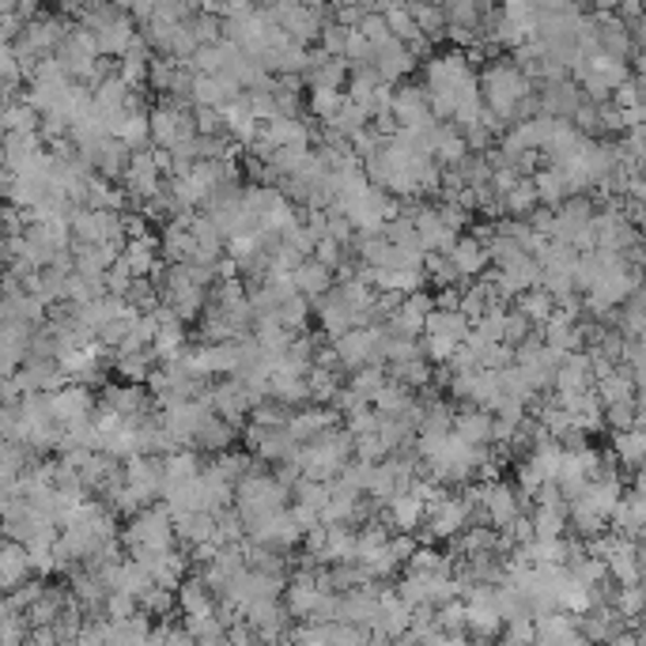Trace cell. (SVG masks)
Instances as JSON below:
<instances>
[{"instance_id":"obj_55","label":"cell","mask_w":646,"mask_h":646,"mask_svg":"<svg viewBox=\"0 0 646 646\" xmlns=\"http://www.w3.org/2000/svg\"><path fill=\"white\" fill-rule=\"evenodd\" d=\"M337 4H359V0H337Z\"/></svg>"},{"instance_id":"obj_3","label":"cell","mask_w":646,"mask_h":646,"mask_svg":"<svg viewBox=\"0 0 646 646\" xmlns=\"http://www.w3.org/2000/svg\"><path fill=\"white\" fill-rule=\"evenodd\" d=\"M288 495H291V492L280 484V480L273 477V472H261L258 465H253L250 472H242V477H239V484H235L231 506L239 511L242 526L253 529L258 522H265L268 514L284 511Z\"/></svg>"},{"instance_id":"obj_53","label":"cell","mask_w":646,"mask_h":646,"mask_svg":"<svg viewBox=\"0 0 646 646\" xmlns=\"http://www.w3.org/2000/svg\"><path fill=\"white\" fill-rule=\"evenodd\" d=\"M0 163H4V133H0Z\"/></svg>"},{"instance_id":"obj_37","label":"cell","mask_w":646,"mask_h":646,"mask_svg":"<svg viewBox=\"0 0 646 646\" xmlns=\"http://www.w3.org/2000/svg\"><path fill=\"white\" fill-rule=\"evenodd\" d=\"M148 64H152V53H148V46H144V38L136 35L133 46L118 57V76L125 80L129 87H136V84L148 80Z\"/></svg>"},{"instance_id":"obj_46","label":"cell","mask_w":646,"mask_h":646,"mask_svg":"<svg viewBox=\"0 0 646 646\" xmlns=\"http://www.w3.org/2000/svg\"><path fill=\"white\" fill-rule=\"evenodd\" d=\"M340 103H345V92L340 87H310V113L322 121H330L333 113L340 110Z\"/></svg>"},{"instance_id":"obj_16","label":"cell","mask_w":646,"mask_h":646,"mask_svg":"<svg viewBox=\"0 0 646 646\" xmlns=\"http://www.w3.org/2000/svg\"><path fill=\"white\" fill-rule=\"evenodd\" d=\"M386 110H390V118L397 121V129H416L431 118L428 95H423V87H416V84H397L394 92H390Z\"/></svg>"},{"instance_id":"obj_21","label":"cell","mask_w":646,"mask_h":646,"mask_svg":"<svg viewBox=\"0 0 646 646\" xmlns=\"http://www.w3.org/2000/svg\"><path fill=\"white\" fill-rule=\"evenodd\" d=\"M446 261L454 265L457 280H472V276H480L488 265H492V261H488L484 242H480L477 235H457L454 247L446 250Z\"/></svg>"},{"instance_id":"obj_20","label":"cell","mask_w":646,"mask_h":646,"mask_svg":"<svg viewBox=\"0 0 646 646\" xmlns=\"http://www.w3.org/2000/svg\"><path fill=\"white\" fill-rule=\"evenodd\" d=\"M175 609L182 612L186 620H204L216 612V594H212V586L204 583L201 575H186L182 583L175 586Z\"/></svg>"},{"instance_id":"obj_41","label":"cell","mask_w":646,"mask_h":646,"mask_svg":"<svg viewBox=\"0 0 646 646\" xmlns=\"http://www.w3.org/2000/svg\"><path fill=\"white\" fill-rule=\"evenodd\" d=\"M152 367H155L152 348L118 351V359H113V371H118L125 382H144V379H148V374H152Z\"/></svg>"},{"instance_id":"obj_4","label":"cell","mask_w":646,"mask_h":646,"mask_svg":"<svg viewBox=\"0 0 646 646\" xmlns=\"http://www.w3.org/2000/svg\"><path fill=\"white\" fill-rule=\"evenodd\" d=\"M348 457H351V435H348L345 423H337V428L322 431V435L310 439V443H299L296 454H291V462L299 465L302 477L333 480L340 469H345Z\"/></svg>"},{"instance_id":"obj_40","label":"cell","mask_w":646,"mask_h":646,"mask_svg":"<svg viewBox=\"0 0 646 646\" xmlns=\"http://www.w3.org/2000/svg\"><path fill=\"white\" fill-rule=\"evenodd\" d=\"M514 310H522V314H526L534 325H545L548 318H552V310H555V299L548 296L541 284H534V288H526V291H518V296H514Z\"/></svg>"},{"instance_id":"obj_34","label":"cell","mask_w":646,"mask_h":646,"mask_svg":"<svg viewBox=\"0 0 646 646\" xmlns=\"http://www.w3.org/2000/svg\"><path fill=\"white\" fill-rule=\"evenodd\" d=\"M318 302V322H322V330L330 333V337H337V333H345L356 325V318H351V307L345 302V296L340 291H325L322 299H314Z\"/></svg>"},{"instance_id":"obj_27","label":"cell","mask_w":646,"mask_h":646,"mask_svg":"<svg viewBox=\"0 0 646 646\" xmlns=\"http://www.w3.org/2000/svg\"><path fill=\"white\" fill-rule=\"evenodd\" d=\"M23 578H31V560H27V548L12 537L0 534V594L20 586Z\"/></svg>"},{"instance_id":"obj_25","label":"cell","mask_w":646,"mask_h":646,"mask_svg":"<svg viewBox=\"0 0 646 646\" xmlns=\"http://www.w3.org/2000/svg\"><path fill=\"white\" fill-rule=\"evenodd\" d=\"M118 261L133 276H152L155 265H159V239H152V235H133V239H125Z\"/></svg>"},{"instance_id":"obj_33","label":"cell","mask_w":646,"mask_h":646,"mask_svg":"<svg viewBox=\"0 0 646 646\" xmlns=\"http://www.w3.org/2000/svg\"><path fill=\"white\" fill-rule=\"evenodd\" d=\"M231 439H235V428L224 420V416L208 412L204 416V423L198 428V435H193V450L198 454H219V450H231Z\"/></svg>"},{"instance_id":"obj_10","label":"cell","mask_w":646,"mask_h":646,"mask_svg":"<svg viewBox=\"0 0 646 646\" xmlns=\"http://www.w3.org/2000/svg\"><path fill=\"white\" fill-rule=\"evenodd\" d=\"M50 412L57 420V428H72L80 420H92L95 412V390L84 382H61L57 390H50Z\"/></svg>"},{"instance_id":"obj_54","label":"cell","mask_w":646,"mask_h":646,"mask_svg":"<svg viewBox=\"0 0 646 646\" xmlns=\"http://www.w3.org/2000/svg\"><path fill=\"white\" fill-rule=\"evenodd\" d=\"M423 4H446V0H423Z\"/></svg>"},{"instance_id":"obj_42","label":"cell","mask_w":646,"mask_h":646,"mask_svg":"<svg viewBox=\"0 0 646 646\" xmlns=\"http://www.w3.org/2000/svg\"><path fill=\"white\" fill-rule=\"evenodd\" d=\"M340 390V371L325 363H310L307 367V397L310 400H330Z\"/></svg>"},{"instance_id":"obj_36","label":"cell","mask_w":646,"mask_h":646,"mask_svg":"<svg viewBox=\"0 0 646 646\" xmlns=\"http://www.w3.org/2000/svg\"><path fill=\"white\" fill-rule=\"evenodd\" d=\"M38 118H43V113L27 99L0 103V133H38Z\"/></svg>"},{"instance_id":"obj_24","label":"cell","mask_w":646,"mask_h":646,"mask_svg":"<svg viewBox=\"0 0 646 646\" xmlns=\"http://www.w3.org/2000/svg\"><path fill=\"white\" fill-rule=\"evenodd\" d=\"M416 61H420V57L408 50L405 43H397V38H394V43H386L382 50H374L371 69H374V76H379L382 84H397V80H405L408 72L416 69Z\"/></svg>"},{"instance_id":"obj_29","label":"cell","mask_w":646,"mask_h":646,"mask_svg":"<svg viewBox=\"0 0 646 646\" xmlns=\"http://www.w3.org/2000/svg\"><path fill=\"white\" fill-rule=\"evenodd\" d=\"M450 431L472 446H492V412H488V408H465V412H454V428Z\"/></svg>"},{"instance_id":"obj_7","label":"cell","mask_w":646,"mask_h":646,"mask_svg":"<svg viewBox=\"0 0 646 646\" xmlns=\"http://www.w3.org/2000/svg\"><path fill=\"white\" fill-rule=\"evenodd\" d=\"M64 31L69 27H64L61 20H53V15H27V23H23L12 43L15 57H20V69H35L43 57H50Z\"/></svg>"},{"instance_id":"obj_13","label":"cell","mask_w":646,"mask_h":646,"mask_svg":"<svg viewBox=\"0 0 646 646\" xmlns=\"http://www.w3.org/2000/svg\"><path fill=\"white\" fill-rule=\"evenodd\" d=\"M247 537L253 545H265V548H276V552H288V548H296L302 541V526H299V518L291 511H276V514H268L265 522H258L253 529H247Z\"/></svg>"},{"instance_id":"obj_23","label":"cell","mask_w":646,"mask_h":646,"mask_svg":"<svg viewBox=\"0 0 646 646\" xmlns=\"http://www.w3.org/2000/svg\"><path fill=\"white\" fill-rule=\"evenodd\" d=\"M340 423V412L337 408H291L288 416V435L296 439V443H310V439H318L322 431L337 428Z\"/></svg>"},{"instance_id":"obj_12","label":"cell","mask_w":646,"mask_h":646,"mask_svg":"<svg viewBox=\"0 0 646 646\" xmlns=\"http://www.w3.org/2000/svg\"><path fill=\"white\" fill-rule=\"evenodd\" d=\"M242 363V340H208L198 351H190V367L201 379H216V374H235Z\"/></svg>"},{"instance_id":"obj_17","label":"cell","mask_w":646,"mask_h":646,"mask_svg":"<svg viewBox=\"0 0 646 646\" xmlns=\"http://www.w3.org/2000/svg\"><path fill=\"white\" fill-rule=\"evenodd\" d=\"M428 310H431V296L428 291H408L405 299L394 307V314L386 318V330L390 333H397V337H416L420 340V333H423V318H428Z\"/></svg>"},{"instance_id":"obj_26","label":"cell","mask_w":646,"mask_h":646,"mask_svg":"<svg viewBox=\"0 0 646 646\" xmlns=\"http://www.w3.org/2000/svg\"><path fill=\"white\" fill-rule=\"evenodd\" d=\"M291 284H296V291L302 299L314 302L333 288V268H325L322 261H314V258H302L299 265L291 268Z\"/></svg>"},{"instance_id":"obj_32","label":"cell","mask_w":646,"mask_h":646,"mask_svg":"<svg viewBox=\"0 0 646 646\" xmlns=\"http://www.w3.org/2000/svg\"><path fill=\"white\" fill-rule=\"evenodd\" d=\"M412 405H416V390L397 379H386L379 386V394L371 397V408L379 416H405V412H412Z\"/></svg>"},{"instance_id":"obj_19","label":"cell","mask_w":646,"mask_h":646,"mask_svg":"<svg viewBox=\"0 0 646 646\" xmlns=\"http://www.w3.org/2000/svg\"><path fill=\"white\" fill-rule=\"evenodd\" d=\"M555 397H567V394H583V390H594V363L590 356L583 351H567L555 367V379H552Z\"/></svg>"},{"instance_id":"obj_11","label":"cell","mask_w":646,"mask_h":646,"mask_svg":"<svg viewBox=\"0 0 646 646\" xmlns=\"http://www.w3.org/2000/svg\"><path fill=\"white\" fill-rule=\"evenodd\" d=\"M204 400H208V408L216 416H224L231 428H239V423H247L250 420V408H253V397L247 386H242L239 379H224L219 386H212V390H204Z\"/></svg>"},{"instance_id":"obj_38","label":"cell","mask_w":646,"mask_h":646,"mask_svg":"<svg viewBox=\"0 0 646 646\" xmlns=\"http://www.w3.org/2000/svg\"><path fill=\"white\" fill-rule=\"evenodd\" d=\"M534 190H537V204H545V208H555L560 201H567L571 198V186H567V178H563V170L555 167H545V170H537L534 175Z\"/></svg>"},{"instance_id":"obj_48","label":"cell","mask_w":646,"mask_h":646,"mask_svg":"<svg viewBox=\"0 0 646 646\" xmlns=\"http://www.w3.org/2000/svg\"><path fill=\"white\" fill-rule=\"evenodd\" d=\"M345 428L348 435H371V431H379V412L371 405L351 408V412H345Z\"/></svg>"},{"instance_id":"obj_30","label":"cell","mask_w":646,"mask_h":646,"mask_svg":"<svg viewBox=\"0 0 646 646\" xmlns=\"http://www.w3.org/2000/svg\"><path fill=\"white\" fill-rule=\"evenodd\" d=\"M534 522V537H560L567 534V499H537V511L529 514Z\"/></svg>"},{"instance_id":"obj_52","label":"cell","mask_w":646,"mask_h":646,"mask_svg":"<svg viewBox=\"0 0 646 646\" xmlns=\"http://www.w3.org/2000/svg\"><path fill=\"white\" fill-rule=\"evenodd\" d=\"M8 612H12V605H8V597H4V594H0V620H4V617H8Z\"/></svg>"},{"instance_id":"obj_50","label":"cell","mask_w":646,"mask_h":646,"mask_svg":"<svg viewBox=\"0 0 646 646\" xmlns=\"http://www.w3.org/2000/svg\"><path fill=\"white\" fill-rule=\"evenodd\" d=\"M503 632H499V635H503V639H511V643H529V639H534V617H529V612H526V617H511V620H503Z\"/></svg>"},{"instance_id":"obj_31","label":"cell","mask_w":646,"mask_h":646,"mask_svg":"<svg viewBox=\"0 0 646 646\" xmlns=\"http://www.w3.org/2000/svg\"><path fill=\"white\" fill-rule=\"evenodd\" d=\"M302 72H307L310 87H340V92H345V84H348V61L333 53L310 57V64Z\"/></svg>"},{"instance_id":"obj_15","label":"cell","mask_w":646,"mask_h":646,"mask_svg":"<svg viewBox=\"0 0 646 646\" xmlns=\"http://www.w3.org/2000/svg\"><path fill=\"white\" fill-rule=\"evenodd\" d=\"M99 400H103L99 408H110V412L129 416V420H144V416H155V408H152L155 397L141 386V382H125V386H106Z\"/></svg>"},{"instance_id":"obj_18","label":"cell","mask_w":646,"mask_h":646,"mask_svg":"<svg viewBox=\"0 0 646 646\" xmlns=\"http://www.w3.org/2000/svg\"><path fill=\"white\" fill-rule=\"evenodd\" d=\"M586 95L578 92L575 80L567 76H548L541 95H537V113H548V118H571L575 106L583 103Z\"/></svg>"},{"instance_id":"obj_5","label":"cell","mask_w":646,"mask_h":646,"mask_svg":"<svg viewBox=\"0 0 646 646\" xmlns=\"http://www.w3.org/2000/svg\"><path fill=\"white\" fill-rule=\"evenodd\" d=\"M118 537H121V545H125V552L133 555V560L152 555V552H167V548L178 545L170 511L167 506H159V503H148V506H141L136 514H129V526L121 529Z\"/></svg>"},{"instance_id":"obj_44","label":"cell","mask_w":646,"mask_h":646,"mask_svg":"<svg viewBox=\"0 0 646 646\" xmlns=\"http://www.w3.org/2000/svg\"><path fill=\"white\" fill-rule=\"evenodd\" d=\"M386 379H390V374H386V367H382V363H363V367H356V374H351L348 390L359 400H367V405H371V397L379 394V386Z\"/></svg>"},{"instance_id":"obj_49","label":"cell","mask_w":646,"mask_h":646,"mask_svg":"<svg viewBox=\"0 0 646 646\" xmlns=\"http://www.w3.org/2000/svg\"><path fill=\"white\" fill-rule=\"evenodd\" d=\"M314 261H322L325 268H333V273H337L340 265H345V247H340V242H333L330 235H322V239L314 242Z\"/></svg>"},{"instance_id":"obj_35","label":"cell","mask_w":646,"mask_h":646,"mask_svg":"<svg viewBox=\"0 0 646 646\" xmlns=\"http://www.w3.org/2000/svg\"><path fill=\"white\" fill-rule=\"evenodd\" d=\"M537 208V190H534V178L522 175L511 190L499 193V216H529Z\"/></svg>"},{"instance_id":"obj_47","label":"cell","mask_w":646,"mask_h":646,"mask_svg":"<svg viewBox=\"0 0 646 646\" xmlns=\"http://www.w3.org/2000/svg\"><path fill=\"white\" fill-rule=\"evenodd\" d=\"M534 333V322H529L522 310H506L503 314V345H511V348H518L522 340Z\"/></svg>"},{"instance_id":"obj_39","label":"cell","mask_w":646,"mask_h":646,"mask_svg":"<svg viewBox=\"0 0 646 646\" xmlns=\"http://www.w3.org/2000/svg\"><path fill=\"white\" fill-rule=\"evenodd\" d=\"M643 450H646L643 428H620V431H612V454H617V462L627 465L632 472L643 465Z\"/></svg>"},{"instance_id":"obj_8","label":"cell","mask_w":646,"mask_h":646,"mask_svg":"<svg viewBox=\"0 0 646 646\" xmlns=\"http://www.w3.org/2000/svg\"><path fill=\"white\" fill-rule=\"evenodd\" d=\"M193 133H198V129H193V110L182 99H167L148 113V144L152 148L170 152L182 141H190Z\"/></svg>"},{"instance_id":"obj_51","label":"cell","mask_w":646,"mask_h":646,"mask_svg":"<svg viewBox=\"0 0 646 646\" xmlns=\"http://www.w3.org/2000/svg\"><path fill=\"white\" fill-rule=\"evenodd\" d=\"M590 4L597 8V12H612V8H620L624 0H590Z\"/></svg>"},{"instance_id":"obj_45","label":"cell","mask_w":646,"mask_h":646,"mask_svg":"<svg viewBox=\"0 0 646 646\" xmlns=\"http://www.w3.org/2000/svg\"><path fill=\"white\" fill-rule=\"evenodd\" d=\"M394 379L412 390H428L431 386V359H423V356L400 359V363H394Z\"/></svg>"},{"instance_id":"obj_28","label":"cell","mask_w":646,"mask_h":646,"mask_svg":"<svg viewBox=\"0 0 646 646\" xmlns=\"http://www.w3.org/2000/svg\"><path fill=\"white\" fill-rule=\"evenodd\" d=\"M423 511H428V506H423L412 492H397L386 499V526L397 529V534H416L423 522Z\"/></svg>"},{"instance_id":"obj_6","label":"cell","mask_w":646,"mask_h":646,"mask_svg":"<svg viewBox=\"0 0 646 646\" xmlns=\"http://www.w3.org/2000/svg\"><path fill=\"white\" fill-rule=\"evenodd\" d=\"M472 522V503L465 495H439L435 503L423 511V522H420V534L428 545L435 541H454L457 534H462L465 526Z\"/></svg>"},{"instance_id":"obj_1","label":"cell","mask_w":646,"mask_h":646,"mask_svg":"<svg viewBox=\"0 0 646 646\" xmlns=\"http://www.w3.org/2000/svg\"><path fill=\"white\" fill-rule=\"evenodd\" d=\"M480 84V103L484 110H492L503 125H514L522 118H534L537 113V95H534V80L526 76L514 57H495L484 64V72L477 76Z\"/></svg>"},{"instance_id":"obj_22","label":"cell","mask_w":646,"mask_h":646,"mask_svg":"<svg viewBox=\"0 0 646 646\" xmlns=\"http://www.w3.org/2000/svg\"><path fill=\"white\" fill-rule=\"evenodd\" d=\"M534 643H583L575 612H567V609L534 612Z\"/></svg>"},{"instance_id":"obj_2","label":"cell","mask_w":646,"mask_h":646,"mask_svg":"<svg viewBox=\"0 0 646 646\" xmlns=\"http://www.w3.org/2000/svg\"><path fill=\"white\" fill-rule=\"evenodd\" d=\"M469 76H472V64H469V57L465 53L450 50V53L428 57V64H423V95H428L431 118L450 121L457 87H462Z\"/></svg>"},{"instance_id":"obj_9","label":"cell","mask_w":646,"mask_h":646,"mask_svg":"<svg viewBox=\"0 0 646 646\" xmlns=\"http://www.w3.org/2000/svg\"><path fill=\"white\" fill-rule=\"evenodd\" d=\"M379 337H382V322L374 325H351V330L333 337V356H337L340 371H356L363 363H374L379 356Z\"/></svg>"},{"instance_id":"obj_14","label":"cell","mask_w":646,"mask_h":646,"mask_svg":"<svg viewBox=\"0 0 646 646\" xmlns=\"http://www.w3.org/2000/svg\"><path fill=\"white\" fill-rule=\"evenodd\" d=\"M239 95H242L239 80L227 76V72H193V87H190L193 106H216V110H224Z\"/></svg>"},{"instance_id":"obj_43","label":"cell","mask_w":646,"mask_h":646,"mask_svg":"<svg viewBox=\"0 0 646 646\" xmlns=\"http://www.w3.org/2000/svg\"><path fill=\"white\" fill-rule=\"evenodd\" d=\"M408 8H412L416 31H420L423 38H443L446 35V12H443V4H423V0H408Z\"/></svg>"}]
</instances>
